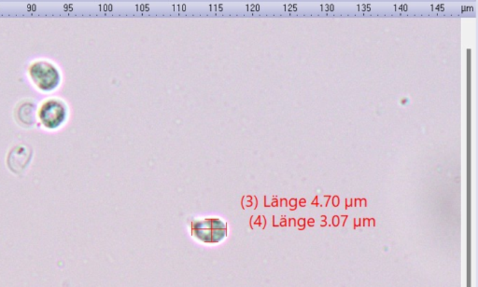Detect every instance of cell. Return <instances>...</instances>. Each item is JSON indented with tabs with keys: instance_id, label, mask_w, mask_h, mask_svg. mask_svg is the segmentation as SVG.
<instances>
[{
	"instance_id": "cell-1",
	"label": "cell",
	"mask_w": 478,
	"mask_h": 287,
	"mask_svg": "<svg viewBox=\"0 0 478 287\" xmlns=\"http://www.w3.org/2000/svg\"><path fill=\"white\" fill-rule=\"evenodd\" d=\"M191 231L198 241L207 244H219L228 233L227 224L220 218L196 219L192 222Z\"/></svg>"
},
{
	"instance_id": "cell-2",
	"label": "cell",
	"mask_w": 478,
	"mask_h": 287,
	"mask_svg": "<svg viewBox=\"0 0 478 287\" xmlns=\"http://www.w3.org/2000/svg\"><path fill=\"white\" fill-rule=\"evenodd\" d=\"M30 75L36 86L43 91H53L61 82L59 70L46 61L33 62L30 67Z\"/></svg>"
},
{
	"instance_id": "cell-3",
	"label": "cell",
	"mask_w": 478,
	"mask_h": 287,
	"mask_svg": "<svg viewBox=\"0 0 478 287\" xmlns=\"http://www.w3.org/2000/svg\"><path fill=\"white\" fill-rule=\"evenodd\" d=\"M67 106L61 101L51 99L43 104L38 111L41 124L48 129H56L67 119Z\"/></svg>"
},
{
	"instance_id": "cell-4",
	"label": "cell",
	"mask_w": 478,
	"mask_h": 287,
	"mask_svg": "<svg viewBox=\"0 0 478 287\" xmlns=\"http://www.w3.org/2000/svg\"><path fill=\"white\" fill-rule=\"evenodd\" d=\"M28 161H30V152H28L27 148L20 146V147L14 148V152L10 154L9 165L10 170H12L14 173H18V169L22 171L27 166Z\"/></svg>"
}]
</instances>
